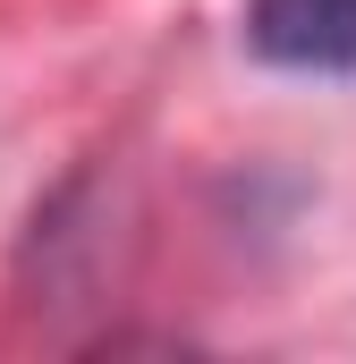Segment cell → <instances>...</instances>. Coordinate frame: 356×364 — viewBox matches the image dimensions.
Listing matches in <instances>:
<instances>
[{
	"label": "cell",
	"mask_w": 356,
	"mask_h": 364,
	"mask_svg": "<svg viewBox=\"0 0 356 364\" xmlns=\"http://www.w3.org/2000/svg\"><path fill=\"white\" fill-rule=\"evenodd\" d=\"M246 43L297 77H356V0H246Z\"/></svg>",
	"instance_id": "6da1fadb"
}]
</instances>
